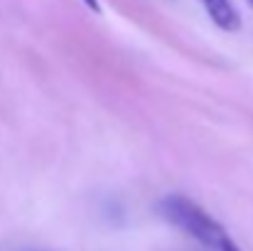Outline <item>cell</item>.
Listing matches in <instances>:
<instances>
[{
  "instance_id": "6da1fadb",
  "label": "cell",
  "mask_w": 253,
  "mask_h": 251,
  "mask_svg": "<svg viewBox=\"0 0 253 251\" xmlns=\"http://www.w3.org/2000/svg\"><path fill=\"white\" fill-rule=\"evenodd\" d=\"M160 214L168 219L172 227H177L187 237L197 239L207 249L216 251L219 244L229 237L224 232V227L209 212H204L197 202H192V200H187L182 195H169V197H165L160 202Z\"/></svg>"
},
{
  "instance_id": "7a4b0ae2",
  "label": "cell",
  "mask_w": 253,
  "mask_h": 251,
  "mask_svg": "<svg viewBox=\"0 0 253 251\" xmlns=\"http://www.w3.org/2000/svg\"><path fill=\"white\" fill-rule=\"evenodd\" d=\"M204 5V10L209 12V17L226 32H234L241 27V17H239V10L234 7L231 0H199Z\"/></svg>"
},
{
  "instance_id": "3957f363",
  "label": "cell",
  "mask_w": 253,
  "mask_h": 251,
  "mask_svg": "<svg viewBox=\"0 0 253 251\" xmlns=\"http://www.w3.org/2000/svg\"><path fill=\"white\" fill-rule=\"evenodd\" d=\"M216 251H241V249H239V247H236V244H234L229 237H226V239L219 244V249H216Z\"/></svg>"
},
{
  "instance_id": "277c9868",
  "label": "cell",
  "mask_w": 253,
  "mask_h": 251,
  "mask_svg": "<svg viewBox=\"0 0 253 251\" xmlns=\"http://www.w3.org/2000/svg\"><path fill=\"white\" fill-rule=\"evenodd\" d=\"M84 2H86V7H91L93 12H98V2L96 0H84Z\"/></svg>"
},
{
  "instance_id": "5b68a950",
  "label": "cell",
  "mask_w": 253,
  "mask_h": 251,
  "mask_svg": "<svg viewBox=\"0 0 253 251\" xmlns=\"http://www.w3.org/2000/svg\"><path fill=\"white\" fill-rule=\"evenodd\" d=\"M249 2H251V5H253V0H249Z\"/></svg>"
}]
</instances>
